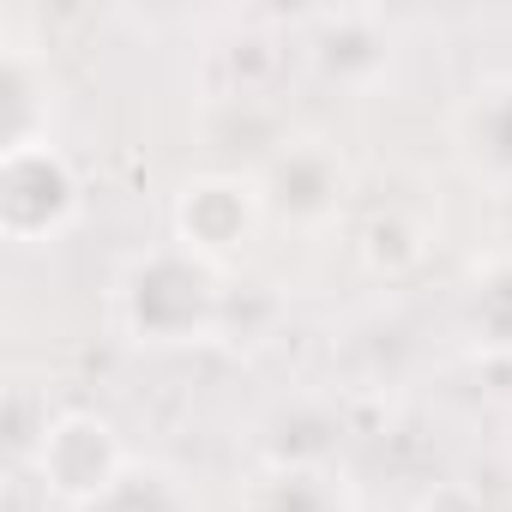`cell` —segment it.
Instances as JSON below:
<instances>
[{"label":"cell","instance_id":"1","mask_svg":"<svg viewBox=\"0 0 512 512\" xmlns=\"http://www.w3.org/2000/svg\"><path fill=\"white\" fill-rule=\"evenodd\" d=\"M223 290L229 272L187 253L181 241H157L121 266L115 278V320L133 344L145 350H181V344H211L223 320Z\"/></svg>","mask_w":512,"mask_h":512},{"label":"cell","instance_id":"2","mask_svg":"<svg viewBox=\"0 0 512 512\" xmlns=\"http://www.w3.org/2000/svg\"><path fill=\"white\" fill-rule=\"evenodd\" d=\"M85 211V187L73 157L55 139L19 145V151H0V229L19 247L55 241L73 229V217Z\"/></svg>","mask_w":512,"mask_h":512},{"label":"cell","instance_id":"3","mask_svg":"<svg viewBox=\"0 0 512 512\" xmlns=\"http://www.w3.org/2000/svg\"><path fill=\"white\" fill-rule=\"evenodd\" d=\"M266 223V199H260V181L253 175H235V169H211V175H193L175 205H169V229L187 253L211 260L217 272H229L247 241L260 235Z\"/></svg>","mask_w":512,"mask_h":512},{"label":"cell","instance_id":"4","mask_svg":"<svg viewBox=\"0 0 512 512\" xmlns=\"http://www.w3.org/2000/svg\"><path fill=\"white\" fill-rule=\"evenodd\" d=\"M253 181H260L266 217L296 223V229L332 223V217L344 211V199H350V169H344L338 145L320 139V133H284V139L260 157Z\"/></svg>","mask_w":512,"mask_h":512},{"label":"cell","instance_id":"5","mask_svg":"<svg viewBox=\"0 0 512 512\" xmlns=\"http://www.w3.org/2000/svg\"><path fill=\"white\" fill-rule=\"evenodd\" d=\"M127 464H133V452L121 446L115 422L97 416V410H61L55 428H49V440H43L37 458H31V470L43 476V488H49L55 500H67L73 512H79L85 500H97Z\"/></svg>","mask_w":512,"mask_h":512},{"label":"cell","instance_id":"6","mask_svg":"<svg viewBox=\"0 0 512 512\" xmlns=\"http://www.w3.org/2000/svg\"><path fill=\"white\" fill-rule=\"evenodd\" d=\"M392 25L368 7H332L302 19V61L338 91H374L392 73Z\"/></svg>","mask_w":512,"mask_h":512},{"label":"cell","instance_id":"7","mask_svg":"<svg viewBox=\"0 0 512 512\" xmlns=\"http://www.w3.org/2000/svg\"><path fill=\"white\" fill-rule=\"evenodd\" d=\"M452 151H458L470 181L512 193V73H488L458 97Z\"/></svg>","mask_w":512,"mask_h":512},{"label":"cell","instance_id":"8","mask_svg":"<svg viewBox=\"0 0 512 512\" xmlns=\"http://www.w3.org/2000/svg\"><path fill=\"white\" fill-rule=\"evenodd\" d=\"M464 332L482 356L512 362V247H494L464 272Z\"/></svg>","mask_w":512,"mask_h":512},{"label":"cell","instance_id":"9","mask_svg":"<svg viewBox=\"0 0 512 512\" xmlns=\"http://www.w3.org/2000/svg\"><path fill=\"white\" fill-rule=\"evenodd\" d=\"M247 512H356V488L332 464H266L247 482Z\"/></svg>","mask_w":512,"mask_h":512},{"label":"cell","instance_id":"10","mask_svg":"<svg viewBox=\"0 0 512 512\" xmlns=\"http://www.w3.org/2000/svg\"><path fill=\"white\" fill-rule=\"evenodd\" d=\"M428 241H434V217L416 211V205H404V199H380V205H368V217H362V260H368V272H380V278L416 272V266L428 260Z\"/></svg>","mask_w":512,"mask_h":512},{"label":"cell","instance_id":"11","mask_svg":"<svg viewBox=\"0 0 512 512\" xmlns=\"http://www.w3.org/2000/svg\"><path fill=\"white\" fill-rule=\"evenodd\" d=\"M278 37L266 31H247V37H229L217 49H205V91L211 103H260L278 79Z\"/></svg>","mask_w":512,"mask_h":512},{"label":"cell","instance_id":"12","mask_svg":"<svg viewBox=\"0 0 512 512\" xmlns=\"http://www.w3.org/2000/svg\"><path fill=\"white\" fill-rule=\"evenodd\" d=\"M79 512H199V494L193 482L175 470V464H157V458H133L97 500H85Z\"/></svg>","mask_w":512,"mask_h":512},{"label":"cell","instance_id":"13","mask_svg":"<svg viewBox=\"0 0 512 512\" xmlns=\"http://www.w3.org/2000/svg\"><path fill=\"white\" fill-rule=\"evenodd\" d=\"M0 91H7V97H0V139H7V151L49 139V103H37V97L49 91V73L31 61L25 43L7 49V73H0Z\"/></svg>","mask_w":512,"mask_h":512},{"label":"cell","instance_id":"14","mask_svg":"<svg viewBox=\"0 0 512 512\" xmlns=\"http://www.w3.org/2000/svg\"><path fill=\"white\" fill-rule=\"evenodd\" d=\"M410 512H488V500L470 482H434L410 500Z\"/></svg>","mask_w":512,"mask_h":512}]
</instances>
